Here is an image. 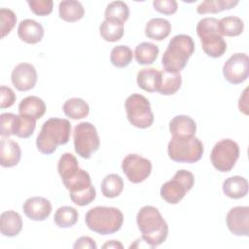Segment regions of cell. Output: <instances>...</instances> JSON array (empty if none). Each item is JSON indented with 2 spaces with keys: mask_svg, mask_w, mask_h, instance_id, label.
<instances>
[{
  "mask_svg": "<svg viewBox=\"0 0 249 249\" xmlns=\"http://www.w3.org/2000/svg\"><path fill=\"white\" fill-rule=\"evenodd\" d=\"M57 170L64 187L69 191L70 199L75 204L86 206L95 199L96 192L90 176L79 167L78 160L74 155L62 154L57 163Z\"/></svg>",
  "mask_w": 249,
  "mask_h": 249,
  "instance_id": "obj_1",
  "label": "cell"
},
{
  "mask_svg": "<svg viewBox=\"0 0 249 249\" xmlns=\"http://www.w3.org/2000/svg\"><path fill=\"white\" fill-rule=\"evenodd\" d=\"M136 223L142 240L149 247L155 248L166 240L168 225L158 208L152 205L141 207L136 215Z\"/></svg>",
  "mask_w": 249,
  "mask_h": 249,
  "instance_id": "obj_2",
  "label": "cell"
},
{
  "mask_svg": "<svg viewBox=\"0 0 249 249\" xmlns=\"http://www.w3.org/2000/svg\"><path fill=\"white\" fill-rule=\"evenodd\" d=\"M71 124L67 119L50 118L42 125L36 139V146L40 153L51 155L60 145L69 141Z\"/></svg>",
  "mask_w": 249,
  "mask_h": 249,
  "instance_id": "obj_3",
  "label": "cell"
},
{
  "mask_svg": "<svg viewBox=\"0 0 249 249\" xmlns=\"http://www.w3.org/2000/svg\"><path fill=\"white\" fill-rule=\"evenodd\" d=\"M195 51V43L187 34H177L168 43L163 53L161 63L165 71L180 73L187 65L189 58Z\"/></svg>",
  "mask_w": 249,
  "mask_h": 249,
  "instance_id": "obj_4",
  "label": "cell"
},
{
  "mask_svg": "<svg viewBox=\"0 0 249 249\" xmlns=\"http://www.w3.org/2000/svg\"><path fill=\"white\" fill-rule=\"evenodd\" d=\"M124 215L117 207L95 206L90 208L85 216L88 228L95 233L108 235L117 232L123 226Z\"/></svg>",
  "mask_w": 249,
  "mask_h": 249,
  "instance_id": "obj_5",
  "label": "cell"
},
{
  "mask_svg": "<svg viewBox=\"0 0 249 249\" xmlns=\"http://www.w3.org/2000/svg\"><path fill=\"white\" fill-rule=\"evenodd\" d=\"M196 32L200 38L203 52L210 57H221L226 50L227 43L219 29V20L215 18H204L196 25Z\"/></svg>",
  "mask_w": 249,
  "mask_h": 249,
  "instance_id": "obj_6",
  "label": "cell"
},
{
  "mask_svg": "<svg viewBox=\"0 0 249 249\" xmlns=\"http://www.w3.org/2000/svg\"><path fill=\"white\" fill-rule=\"evenodd\" d=\"M203 152L202 142L195 135L172 136L167 146L168 157L173 161L179 163H195L201 159Z\"/></svg>",
  "mask_w": 249,
  "mask_h": 249,
  "instance_id": "obj_7",
  "label": "cell"
},
{
  "mask_svg": "<svg viewBox=\"0 0 249 249\" xmlns=\"http://www.w3.org/2000/svg\"><path fill=\"white\" fill-rule=\"evenodd\" d=\"M124 108L129 123L141 129L148 128L154 122V114L151 110L150 101L142 94L133 93L124 102Z\"/></svg>",
  "mask_w": 249,
  "mask_h": 249,
  "instance_id": "obj_8",
  "label": "cell"
},
{
  "mask_svg": "<svg viewBox=\"0 0 249 249\" xmlns=\"http://www.w3.org/2000/svg\"><path fill=\"white\" fill-rule=\"evenodd\" d=\"M195 176L186 169L175 172L172 179L165 182L160 188V196L169 204L179 203L194 186Z\"/></svg>",
  "mask_w": 249,
  "mask_h": 249,
  "instance_id": "obj_9",
  "label": "cell"
},
{
  "mask_svg": "<svg viewBox=\"0 0 249 249\" xmlns=\"http://www.w3.org/2000/svg\"><path fill=\"white\" fill-rule=\"evenodd\" d=\"M73 138L75 151L83 159H89L100 146L97 130L89 122L79 123L74 128Z\"/></svg>",
  "mask_w": 249,
  "mask_h": 249,
  "instance_id": "obj_10",
  "label": "cell"
},
{
  "mask_svg": "<svg viewBox=\"0 0 249 249\" xmlns=\"http://www.w3.org/2000/svg\"><path fill=\"white\" fill-rule=\"evenodd\" d=\"M238 158V144L230 138H225L217 142L210 153L211 163L220 172L231 170Z\"/></svg>",
  "mask_w": 249,
  "mask_h": 249,
  "instance_id": "obj_11",
  "label": "cell"
},
{
  "mask_svg": "<svg viewBox=\"0 0 249 249\" xmlns=\"http://www.w3.org/2000/svg\"><path fill=\"white\" fill-rule=\"evenodd\" d=\"M122 170L129 182L139 184L144 182L152 172L151 161L137 154H128L122 161Z\"/></svg>",
  "mask_w": 249,
  "mask_h": 249,
  "instance_id": "obj_12",
  "label": "cell"
},
{
  "mask_svg": "<svg viewBox=\"0 0 249 249\" xmlns=\"http://www.w3.org/2000/svg\"><path fill=\"white\" fill-rule=\"evenodd\" d=\"M223 75L230 84L243 83L249 76V58L243 53L232 54L223 66Z\"/></svg>",
  "mask_w": 249,
  "mask_h": 249,
  "instance_id": "obj_13",
  "label": "cell"
},
{
  "mask_svg": "<svg viewBox=\"0 0 249 249\" xmlns=\"http://www.w3.org/2000/svg\"><path fill=\"white\" fill-rule=\"evenodd\" d=\"M229 231L237 236L249 235V207L235 206L229 210L226 216Z\"/></svg>",
  "mask_w": 249,
  "mask_h": 249,
  "instance_id": "obj_14",
  "label": "cell"
},
{
  "mask_svg": "<svg viewBox=\"0 0 249 249\" xmlns=\"http://www.w3.org/2000/svg\"><path fill=\"white\" fill-rule=\"evenodd\" d=\"M37 71L30 63H19L13 69L11 80L13 86L18 91H28L34 88L37 83Z\"/></svg>",
  "mask_w": 249,
  "mask_h": 249,
  "instance_id": "obj_15",
  "label": "cell"
},
{
  "mask_svg": "<svg viewBox=\"0 0 249 249\" xmlns=\"http://www.w3.org/2000/svg\"><path fill=\"white\" fill-rule=\"evenodd\" d=\"M22 209L28 219L41 222L50 216L52 212V204L50 200L45 197L32 196L24 201Z\"/></svg>",
  "mask_w": 249,
  "mask_h": 249,
  "instance_id": "obj_16",
  "label": "cell"
},
{
  "mask_svg": "<svg viewBox=\"0 0 249 249\" xmlns=\"http://www.w3.org/2000/svg\"><path fill=\"white\" fill-rule=\"evenodd\" d=\"M21 159V150L19 145L13 139L2 137L0 142V164L9 168L16 166Z\"/></svg>",
  "mask_w": 249,
  "mask_h": 249,
  "instance_id": "obj_17",
  "label": "cell"
},
{
  "mask_svg": "<svg viewBox=\"0 0 249 249\" xmlns=\"http://www.w3.org/2000/svg\"><path fill=\"white\" fill-rule=\"evenodd\" d=\"M18 35L19 39L27 44H37L44 37V28L41 23L34 19L21 20L18 27Z\"/></svg>",
  "mask_w": 249,
  "mask_h": 249,
  "instance_id": "obj_18",
  "label": "cell"
},
{
  "mask_svg": "<svg viewBox=\"0 0 249 249\" xmlns=\"http://www.w3.org/2000/svg\"><path fill=\"white\" fill-rule=\"evenodd\" d=\"M22 230L21 216L14 211L7 210L1 214L0 217V231L4 236H17Z\"/></svg>",
  "mask_w": 249,
  "mask_h": 249,
  "instance_id": "obj_19",
  "label": "cell"
},
{
  "mask_svg": "<svg viewBox=\"0 0 249 249\" xmlns=\"http://www.w3.org/2000/svg\"><path fill=\"white\" fill-rule=\"evenodd\" d=\"M169 131L174 137L194 136L196 131V124L189 116L178 115L169 122Z\"/></svg>",
  "mask_w": 249,
  "mask_h": 249,
  "instance_id": "obj_20",
  "label": "cell"
},
{
  "mask_svg": "<svg viewBox=\"0 0 249 249\" xmlns=\"http://www.w3.org/2000/svg\"><path fill=\"white\" fill-rule=\"evenodd\" d=\"M224 194L232 199H239L244 197L248 193L247 180L239 175H234L227 178L223 182Z\"/></svg>",
  "mask_w": 249,
  "mask_h": 249,
  "instance_id": "obj_21",
  "label": "cell"
},
{
  "mask_svg": "<svg viewBox=\"0 0 249 249\" xmlns=\"http://www.w3.org/2000/svg\"><path fill=\"white\" fill-rule=\"evenodd\" d=\"M136 82L140 89L148 92H158L160 84V71L156 68H143L136 76Z\"/></svg>",
  "mask_w": 249,
  "mask_h": 249,
  "instance_id": "obj_22",
  "label": "cell"
},
{
  "mask_svg": "<svg viewBox=\"0 0 249 249\" xmlns=\"http://www.w3.org/2000/svg\"><path fill=\"white\" fill-rule=\"evenodd\" d=\"M18 112L20 115L38 120L44 116L46 112V104L43 99L38 96H27L20 101L18 105Z\"/></svg>",
  "mask_w": 249,
  "mask_h": 249,
  "instance_id": "obj_23",
  "label": "cell"
},
{
  "mask_svg": "<svg viewBox=\"0 0 249 249\" xmlns=\"http://www.w3.org/2000/svg\"><path fill=\"white\" fill-rule=\"evenodd\" d=\"M171 31L170 22L161 18H155L150 19L145 27V34L149 39L155 41L164 40Z\"/></svg>",
  "mask_w": 249,
  "mask_h": 249,
  "instance_id": "obj_24",
  "label": "cell"
},
{
  "mask_svg": "<svg viewBox=\"0 0 249 249\" xmlns=\"http://www.w3.org/2000/svg\"><path fill=\"white\" fill-rule=\"evenodd\" d=\"M59 18L66 22L80 20L85 15V9L81 2L76 0H63L58 5Z\"/></svg>",
  "mask_w": 249,
  "mask_h": 249,
  "instance_id": "obj_25",
  "label": "cell"
},
{
  "mask_svg": "<svg viewBox=\"0 0 249 249\" xmlns=\"http://www.w3.org/2000/svg\"><path fill=\"white\" fill-rule=\"evenodd\" d=\"M62 110L66 117L73 120H80L89 115V106L84 99L72 97L64 102Z\"/></svg>",
  "mask_w": 249,
  "mask_h": 249,
  "instance_id": "obj_26",
  "label": "cell"
},
{
  "mask_svg": "<svg viewBox=\"0 0 249 249\" xmlns=\"http://www.w3.org/2000/svg\"><path fill=\"white\" fill-rule=\"evenodd\" d=\"M182 85L180 73H170L165 70L160 71V84L158 92L162 95H172L176 93Z\"/></svg>",
  "mask_w": 249,
  "mask_h": 249,
  "instance_id": "obj_27",
  "label": "cell"
},
{
  "mask_svg": "<svg viewBox=\"0 0 249 249\" xmlns=\"http://www.w3.org/2000/svg\"><path fill=\"white\" fill-rule=\"evenodd\" d=\"M102 195L107 198H115L121 195L124 189L122 177L116 173L106 175L101 182Z\"/></svg>",
  "mask_w": 249,
  "mask_h": 249,
  "instance_id": "obj_28",
  "label": "cell"
},
{
  "mask_svg": "<svg viewBox=\"0 0 249 249\" xmlns=\"http://www.w3.org/2000/svg\"><path fill=\"white\" fill-rule=\"evenodd\" d=\"M159 54V48L157 45L150 42H142L138 44L134 51V56L137 63L141 65H148L155 62Z\"/></svg>",
  "mask_w": 249,
  "mask_h": 249,
  "instance_id": "obj_29",
  "label": "cell"
},
{
  "mask_svg": "<svg viewBox=\"0 0 249 249\" xmlns=\"http://www.w3.org/2000/svg\"><path fill=\"white\" fill-rule=\"evenodd\" d=\"M129 17V8L123 1L111 2L105 9L104 18L107 20H112L124 24Z\"/></svg>",
  "mask_w": 249,
  "mask_h": 249,
  "instance_id": "obj_30",
  "label": "cell"
},
{
  "mask_svg": "<svg viewBox=\"0 0 249 249\" xmlns=\"http://www.w3.org/2000/svg\"><path fill=\"white\" fill-rule=\"evenodd\" d=\"M35 127L36 120L20 114L16 115L13 124V135L20 138H28L33 134Z\"/></svg>",
  "mask_w": 249,
  "mask_h": 249,
  "instance_id": "obj_31",
  "label": "cell"
},
{
  "mask_svg": "<svg viewBox=\"0 0 249 249\" xmlns=\"http://www.w3.org/2000/svg\"><path fill=\"white\" fill-rule=\"evenodd\" d=\"M238 3L237 0H205L197 6L196 12L200 15L217 14L224 10L232 9Z\"/></svg>",
  "mask_w": 249,
  "mask_h": 249,
  "instance_id": "obj_32",
  "label": "cell"
},
{
  "mask_svg": "<svg viewBox=\"0 0 249 249\" xmlns=\"http://www.w3.org/2000/svg\"><path fill=\"white\" fill-rule=\"evenodd\" d=\"M244 23L241 18L235 16H228L219 20L220 33L228 37H235L242 33Z\"/></svg>",
  "mask_w": 249,
  "mask_h": 249,
  "instance_id": "obj_33",
  "label": "cell"
},
{
  "mask_svg": "<svg viewBox=\"0 0 249 249\" xmlns=\"http://www.w3.org/2000/svg\"><path fill=\"white\" fill-rule=\"evenodd\" d=\"M124 31V24L112 20L104 19L99 26L100 36L106 42L113 43L121 40Z\"/></svg>",
  "mask_w": 249,
  "mask_h": 249,
  "instance_id": "obj_34",
  "label": "cell"
},
{
  "mask_svg": "<svg viewBox=\"0 0 249 249\" xmlns=\"http://www.w3.org/2000/svg\"><path fill=\"white\" fill-rule=\"evenodd\" d=\"M79 214L72 206H60L54 213V223L59 228H70L78 222Z\"/></svg>",
  "mask_w": 249,
  "mask_h": 249,
  "instance_id": "obj_35",
  "label": "cell"
},
{
  "mask_svg": "<svg viewBox=\"0 0 249 249\" xmlns=\"http://www.w3.org/2000/svg\"><path fill=\"white\" fill-rule=\"evenodd\" d=\"M133 57L131 49L125 45H118L114 47L111 51L110 61L118 68H124L129 65Z\"/></svg>",
  "mask_w": 249,
  "mask_h": 249,
  "instance_id": "obj_36",
  "label": "cell"
},
{
  "mask_svg": "<svg viewBox=\"0 0 249 249\" xmlns=\"http://www.w3.org/2000/svg\"><path fill=\"white\" fill-rule=\"evenodd\" d=\"M17 22L16 14L6 8L0 9V23H1V38L3 39L6 35H8L11 30L14 28Z\"/></svg>",
  "mask_w": 249,
  "mask_h": 249,
  "instance_id": "obj_37",
  "label": "cell"
},
{
  "mask_svg": "<svg viewBox=\"0 0 249 249\" xmlns=\"http://www.w3.org/2000/svg\"><path fill=\"white\" fill-rule=\"evenodd\" d=\"M27 4L37 16H47L52 13L53 8V2L52 0H28Z\"/></svg>",
  "mask_w": 249,
  "mask_h": 249,
  "instance_id": "obj_38",
  "label": "cell"
},
{
  "mask_svg": "<svg viewBox=\"0 0 249 249\" xmlns=\"http://www.w3.org/2000/svg\"><path fill=\"white\" fill-rule=\"evenodd\" d=\"M16 114L3 113L0 115V134L2 137H9L13 135V124Z\"/></svg>",
  "mask_w": 249,
  "mask_h": 249,
  "instance_id": "obj_39",
  "label": "cell"
},
{
  "mask_svg": "<svg viewBox=\"0 0 249 249\" xmlns=\"http://www.w3.org/2000/svg\"><path fill=\"white\" fill-rule=\"evenodd\" d=\"M153 6L156 11L163 15H172L177 11L178 8L175 0H154Z\"/></svg>",
  "mask_w": 249,
  "mask_h": 249,
  "instance_id": "obj_40",
  "label": "cell"
},
{
  "mask_svg": "<svg viewBox=\"0 0 249 249\" xmlns=\"http://www.w3.org/2000/svg\"><path fill=\"white\" fill-rule=\"evenodd\" d=\"M16 101V94L14 90L7 87L1 86L0 87V108L6 109L11 107Z\"/></svg>",
  "mask_w": 249,
  "mask_h": 249,
  "instance_id": "obj_41",
  "label": "cell"
},
{
  "mask_svg": "<svg viewBox=\"0 0 249 249\" xmlns=\"http://www.w3.org/2000/svg\"><path fill=\"white\" fill-rule=\"evenodd\" d=\"M73 248H75V249H80V248H83V249H85V248L86 249H96L97 245L91 237H89V236H81L76 240V242L73 245Z\"/></svg>",
  "mask_w": 249,
  "mask_h": 249,
  "instance_id": "obj_42",
  "label": "cell"
},
{
  "mask_svg": "<svg viewBox=\"0 0 249 249\" xmlns=\"http://www.w3.org/2000/svg\"><path fill=\"white\" fill-rule=\"evenodd\" d=\"M247 90L248 88H246L243 92L242 95H240L239 97V102H238V108L239 111L242 112L245 115H248V104H247Z\"/></svg>",
  "mask_w": 249,
  "mask_h": 249,
  "instance_id": "obj_43",
  "label": "cell"
},
{
  "mask_svg": "<svg viewBox=\"0 0 249 249\" xmlns=\"http://www.w3.org/2000/svg\"><path fill=\"white\" fill-rule=\"evenodd\" d=\"M123 244L118 240H110L102 245V248H123Z\"/></svg>",
  "mask_w": 249,
  "mask_h": 249,
  "instance_id": "obj_44",
  "label": "cell"
}]
</instances>
